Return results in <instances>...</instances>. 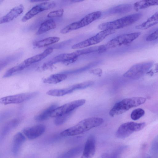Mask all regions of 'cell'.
<instances>
[{
  "instance_id": "6da1fadb",
  "label": "cell",
  "mask_w": 158,
  "mask_h": 158,
  "mask_svg": "<svg viewBox=\"0 0 158 158\" xmlns=\"http://www.w3.org/2000/svg\"><path fill=\"white\" fill-rule=\"evenodd\" d=\"M103 122V119L101 118L93 117L86 118L74 126L63 131L60 135L64 136L79 135L100 126Z\"/></svg>"
},
{
  "instance_id": "7a4b0ae2",
  "label": "cell",
  "mask_w": 158,
  "mask_h": 158,
  "mask_svg": "<svg viewBox=\"0 0 158 158\" xmlns=\"http://www.w3.org/2000/svg\"><path fill=\"white\" fill-rule=\"evenodd\" d=\"M142 15L141 13H135L113 21L102 23L98 26V27L102 30L107 29L116 30L133 24L139 20Z\"/></svg>"
},
{
  "instance_id": "3957f363",
  "label": "cell",
  "mask_w": 158,
  "mask_h": 158,
  "mask_svg": "<svg viewBox=\"0 0 158 158\" xmlns=\"http://www.w3.org/2000/svg\"><path fill=\"white\" fill-rule=\"evenodd\" d=\"M145 98L135 97L125 98L115 103L109 112L110 116L113 117L122 114L130 109L144 103Z\"/></svg>"
},
{
  "instance_id": "277c9868",
  "label": "cell",
  "mask_w": 158,
  "mask_h": 158,
  "mask_svg": "<svg viewBox=\"0 0 158 158\" xmlns=\"http://www.w3.org/2000/svg\"><path fill=\"white\" fill-rule=\"evenodd\" d=\"M101 15V12L99 11L90 13L80 20L72 23L66 26L61 29L60 32L65 34L86 26L99 18Z\"/></svg>"
},
{
  "instance_id": "5b68a950",
  "label": "cell",
  "mask_w": 158,
  "mask_h": 158,
  "mask_svg": "<svg viewBox=\"0 0 158 158\" xmlns=\"http://www.w3.org/2000/svg\"><path fill=\"white\" fill-rule=\"evenodd\" d=\"M153 64V61H150L135 64L125 73L123 76L132 79H138L148 72Z\"/></svg>"
},
{
  "instance_id": "8992f818",
  "label": "cell",
  "mask_w": 158,
  "mask_h": 158,
  "mask_svg": "<svg viewBox=\"0 0 158 158\" xmlns=\"http://www.w3.org/2000/svg\"><path fill=\"white\" fill-rule=\"evenodd\" d=\"M116 31V30L112 29L102 30L95 35L74 44L72 47V48L81 49L97 44L103 40L107 36L114 33Z\"/></svg>"
},
{
  "instance_id": "52a82bcc",
  "label": "cell",
  "mask_w": 158,
  "mask_h": 158,
  "mask_svg": "<svg viewBox=\"0 0 158 158\" xmlns=\"http://www.w3.org/2000/svg\"><path fill=\"white\" fill-rule=\"evenodd\" d=\"M140 32L119 35L109 41L105 45L107 49L128 44L136 40L141 35Z\"/></svg>"
},
{
  "instance_id": "ba28073f",
  "label": "cell",
  "mask_w": 158,
  "mask_h": 158,
  "mask_svg": "<svg viewBox=\"0 0 158 158\" xmlns=\"http://www.w3.org/2000/svg\"><path fill=\"white\" fill-rule=\"evenodd\" d=\"M145 125L146 123L144 122H129L124 123L119 127L116 133V136L119 138H126L134 132L142 129Z\"/></svg>"
},
{
  "instance_id": "9c48e42d",
  "label": "cell",
  "mask_w": 158,
  "mask_h": 158,
  "mask_svg": "<svg viewBox=\"0 0 158 158\" xmlns=\"http://www.w3.org/2000/svg\"><path fill=\"white\" fill-rule=\"evenodd\" d=\"M85 100L81 99L75 100L56 108L51 113L50 117L56 118L62 115L72 112L76 108L83 105Z\"/></svg>"
},
{
  "instance_id": "30bf717a",
  "label": "cell",
  "mask_w": 158,
  "mask_h": 158,
  "mask_svg": "<svg viewBox=\"0 0 158 158\" xmlns=\"http://www.w3.org/2000/svg\"><path fill=\"white\" fill-rule=\"evenodd\" d=\"M38 94V92H34L6 96L0 99V102L5 105L20 103L32 98Z\"/></svg>"
},
{
  "instance_id": "8fae6325",
  "label": "cell",
  "mask_w": 158,
  "mask_h": 158,
  "mask_svg": "<svg viewBox=\"0 0 158 158\" xmlns=\"http://www.w3.org/2000/svg\"><path fill=\"white\" fill-rule=\"evenodd\" d=\"M55 6L56 3L54 2L47 1L36 5L27 12L21 19V21L26 22L39 13L52 9Z\"/></svg>"
},
{
  "instance_id": "7c38bea8",
  "label": "cell",
  "mask_w": 158,
  "mask_h": 158,
  "mask_svg": "<svg viewBox=\"0 0 158 158\" xmlns=\"http://www.w3.org/2000/svg\"><path fill=\"white\" fill-rule=\"evenodd\" d=\"M45 126L42 124L27 127L23 130V132L29 139H35L41 135L45 132Z\"/></svg>"
},
{
  "instance_id": "4fadbf2b",
  "label": "cell",
  "mask_w": 158,
  "mask_h": 158,
  "mask_svg": "<svg viewBox=\"0 0 158 158\" xmlns=\"http://www.w3.org/2000/svg\"><path fill=\"white\" fill-rule=\"evenodd\" d=\"M96 150V141L95 137L90 136L85 143L81 158H91L94 155Z\"/></svg>"
},
{
  "instance_id": "5bb4252c",
  "label": "cell",
  "mask_w": 158,
  "mask_h": 158,
  "mask_svg": "<svg viewBox=\"0 0 158 158\" xmlns=\"http://www.w3.org/2000/svg\"><path fill=\"white\" fill-rule=\"evenodd\" d=\"M24 10V7L22 4L14 7L6 15L0 18V23H8L12 21L20 15L23 12Z\"/></svg>"
},
{
  "instance_id": "9a60e30c",
  "label": "cell",
  "mask_w": 158,
  "mask_h": 158,
  "mask_svg": "<svg viewBox=\"0 0 158 158\" xmlns=\"http://www.w3.org/2000/svg\"><path fill=\"white\" fill-rule=\"evenodd\" d=\"M53 51V48H48L42 52L27 58L24 60V61L26 64L29 66L32 64L43 60L51 54Z\"/></svg>"
},
{
  "instance_id": "2e32d148",
  "label": "cell",
  "mask_w": 158,
  "mask_h": 158,
  "mask_svg": "<svg viewBox=\"0 0 158 158\" xmlns=\"http://www.w3.org/2000/svg\"><path fill=\"white\" fill-rule=\"evenodd\" d=\"M76 90V85H73L62 89H56L49 90L47 92L46 94L51 96L60 97L70 94Z\"/></svg>"
},
{
  "instance_id": "e0dca14e",
  "label": "cell",
  "mask_w": 158,
  "mask_h": 158,
  "mask_svg": "<svg viewBox=\"0 0 158 158\" xmlns=\"http://www.w3.org/2000/svg\"><path fill=\"white\" fill-rule=\"evenodd\" d=\"M158 23V11L155 13L145 22L135 26L137 29H147Z\"/></svg>"
},
{
  "instance_id": "ac0fdd59",
  "label": "cell",
  "mask_w": 158,
  "mask_h": 158,
  "mask_svg": "<svg viewBox=\"0 0 158 158\" xmlns=\"http://www.w3.org/2000/svg\"><path fill=\"white\" fill-rule=\"evenodd\" d=\"M56 103L51 104L41 113L34 117V119L37 121L40 122L45 120L50 117L52 111L57 107Z\"/></svg>"
},
{
  "instance_id": "d6986e66",
  "label": "cell",
  "mask_w": 158,
  "mask_h": 158,
  "mask_svg": "<svg viewBox=\"0 0 158 158\" xmlns=\"http://www.w3.org/2000/svg\"><path fill=\"white\" fill-rule=\"evenodd\" d=\"M24 135L19 132L16 133L14 136L13 139V152L15 155L18 153L21 146L25 141Z\"/></svg>"
},
{
  "instance_id": "ffe728a7",
  "label": "cell",
  "mask_w": 158,
  "mask_h": 158,
  "mask_svg": "<svg viewBox=\"0 0 158 158\" xmlns=\"http://www.w3.org/2000/svg\"><path fill=\"white\" fill-rule=\"evenodd\" d=\"M132 8V6L131 4H121L110 8L108 12L112 14H125L131 11Z\"/></svg>"
},
{
  "instance_id": "44dd1931",
  "label": "cell",
  "mask_w": 158,
  "mask_h": 158,
  "mask_svg": "<svg viewBox=\"0 0 158 158\" xmlns=\"http://www.w3.org/2000/svg\"><path fill=\"white\" fill-rule=\"evenodd\" d=\"M156 5H158V0H143L135 2L133 5V8L135 10L137 11L140 10Z\"/></svg>"
},
{
  "instance_id": "7402d4cb",
  "label": "cell",
  "mask_w": 158,
  "mask_h": 158,
  "mask_svg": "<svg viewBox=\"0 0 158 158\" xmlns=\"http://www.w3.org/2000/svg\"><path fill=\"white\" fill-rule=\"evenodd\" d=\"M56 27V23L52 19L46 20L41 24L36 34L37 35H40L51 30L54 29Z\"/></svg>"
},
{
  "instance_id": "603a6c76",
  "label": "cell",
  "mask_w": 158,
  "mask_h": 158,
  "mask_svg": "<svg viewBox=\"0 0 158 158\" xmlns=\"http://www.w3.org/2000/svg\"><path fill=\"white\" fill-rule=\"evenodd\" d=\"M60 40V38L58 37H50L36 41L33 45L37 48H41L55 44L58 42Z\"/></svg>"
},
{
  "instance_id": "cb8c5ba5",
  "label": "cell",
  "mask_w": 158,
  "mask_h": 158,
  "mask_svg": "<svg viewBox=\"0 0 158 158\" xmlns=\"http://www.w3.org/2000/svg\"><path fill=\"white\" fill-rule=\"evenodd\" d=\"M67 77V75L62 73H57L51 75L44 79L43 82L44 83L55 84L60 83L65 80Z\"/></svg>"
},
{
  "instance_id": "d4e9b609",
  "label": "cell",
  "mask_w": 158,
  "mask_h": 158,
  "mask_svg": "<svg viewBox=\"0 0 158 158\" xmlns=\"http://www.w3.org/2000/svg\"><path fill=\"white\" fill-rule=\"evenodd\" d=\"M29 66L23 61L21 63L8 70L3 75V77L5 78L9 77L15 73L23 70Z\"/></svg>"
},
{
  "instance_id": "484cf974",
  "label": "cell",
  "mask_w": 158,
  "mask_h": 158,
  "mask_svg": "<svg viewBox=\"0 0 158 158\" xmlns=\"http://www.w3.org/2000/svg\"><path fill=\"white\" fill-rule=\"evenodd\" d=\"M19 121L17 119L11 120L6 123L4 126L2 131V135L7 134L10 131L16 127L19 124Z\"/></svg>"
},
{
  "instance_id": "4316f807",
  "label": "cell",
  "mask_w": 158,
  "mask_h": 158,
  "mask_svg": "<svg viewBox=\"0 0 158 158\" xmlns=\"http://www.w3.org/2000/svg\"><path fill=\"white\" fill-rule=\"evenodd\" d=\"M145 112L141 108H137L133 110L131 114V118L134 120H136L142 117L144 114Z\"/></svg>"
},
{
  "instance_id": "83f0119b",
  "label": "cell",
  "mask_w": 158,
  "mask_h": 158,
  "mask_svg": "<svg viewBox=\"0 0 158 158\" xmlns=\"http://www.w3.org/2000/svg\"><path fill=\"white\" fill-rule=\"evenodd\" d=\"M71 113L58 116L55 119L54 123L56 126H59L63 124L69 117Z\"/></svg>"
},
{
  "instance_id": "f1b7e54d",
  "label": "cell",
  "mask_w": 158,
  "mask_h": 158,
  "mask_svg": "<svg viewBox=\"0 0 158 158\" xmlns=\"http://www.w3.org/2000/svg\"><path fill=\"white\" fill-rule=\"evenodd\" d=\"M64 13V10L60 9L50 12L47 15V17L49 18L60 17L63 15Z\"/></svg>"
},
{
  "instance_id": "f546056e",
  "label": "cell",
  "mask_w": 158,
  "mask_h": 158,
  "mask_svg": "<svg viewBox=\"0 0 158 158\" xmlns=\"http://www.w3.org/2000/svg\"><path fill=\"white\" fill-rule=\"evenodd\" d=\"M158 39V28L153 32L148 35L146 40L148 42L154 41Z\"/></svg>"
},
{
  "instance_id": "4dcf8cb0",
  "label": "cell",
  "mask_w": 158,
  "mask_h": 158,
  "mask_svg": "<svg viewBox=\"0 0 158 158\" xmlns=\"http://www.w3.org/2000/svg\"><path fill=\"white\" fill-rule=\"evenodd\" d=\"M89 73L101 77L102 75V71L101 69L97 68L90 70Z\"/></svg>"
},
{
  "instance_id": "1f68e13d",
  "label": "cell",
  "mask_w": 158,
  "mask_h": 158,
  "mask_svg": "<svg viewBox=\"0 0 158 158\" xmlns=\"http://www.w3.org/2000/svg\"><path fill=\"white\" fill-rule=\"evenodd\" d=\"M42 1V0H31L30 1L31 2H43V1Z\"/></svg>"
},
{
  "instance_id": "d6a6232c",
  "label": "cell",
  "mask_w": 158,
  "mask_h": 158,
  "mask_svg": "<svg viewBox=\"0 0 158 158\" xmlns=\"http://www.w3.org/2000/svg\"><path fill=\"white\" fill-rule=\"evenodd\" d=\"M109 158H117V156L115 155H112Z\"/></svg>"
},
{
  "instance_id": "836d02e7",
  "label": "cell",
  "mask_w": 158,
  "mask_h": 158,
  "mask_svg": "<svg viewBox=\"0 0 158 158\" xmlns=\"http://www.w3.org/2000/svg\"><path fill=\"white\" fill-rule=\"evenodd\" d=\"M157 67H158V64H157Z\"/></svg>"
}]
</instances>
